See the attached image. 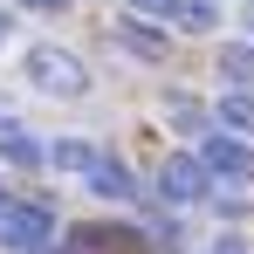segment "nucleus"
Segmentation results:
<instances>
[{
	"label": "nucleus",
	"instance_id": "dca6fc26",
	"mask_svg": "<svg viewBox=\"0 0 254 254\" xmlns=\"http://www.w3.org/2000/svg\"><path fill=\"white\" fill-rule=\"evenodd\" d=\"M213 254H248V248H241V241H220V248H213Z\"/></svg>",
	"mask_w": 254,
	"mask_h": 254
},
{
	"label": "nucleus",
	"instance_id": "f3484780",
	"mask_svg": "<svg viewBox=\"0 0 254 254\" xmlns=\"http://www.w3.org/2000/svg\"><path fill=\"white\" fill-rule=\"evenodd\" d=\"M28 7H69V0H28Z\"/></svg>",
	"mask_w": 254,
	"mask_h": 254
},
{
	"label": "nucleus",
	"instance_id": "a211bd4d",
	"mask_svg": "<svg viewBox=\"0 0 254 254\" xmlns=\"http://www.w3.org/2000/svg\"><path fill=\"white\" fill-rule=\"evenodd\" d=\"M0 124H7V110H0Z\"/></svg>",
	"mask_w": 254,
	"mask_h": 254
},
{
	"label": "nucleus",
	"instance_id": "423d86ee",
	"mask_svg": "<svg viewBox=\"0 0 254 254\" xmlns=\"http://www.w3.org/2000/svg\"><path fill=\"white\" fill-rule=\"evenodd\" d=\"M96 158H103V151H96V144H83V137H62L55 151H42V165H55V172H83V179H89V165H96Z\"/></svg>",
	"mask_w": 254,
	"mask_h": 254
},
{
	"label": "nucleus",
	"instance_id": "f8f14e48",
	"mask_svg": "<svg viewBox=\"0 0 254 254\" xmlns=\"http://www.w3.org/2000/svg\"><path fill=\"white\" fill-rule=\"evenodd\" d=\"M220 76H234V83H254V48H248V42L220 48Z\"/></svg>",
	"mask_w": 254,
	"mask_h": 254
},
{
	"label": "nucleus",
	"instance_id": "4468645a",
	"mask_svg": "<svg viewBox=\"0 0 254 254\" xmlns=\"http://www.w3.org/2000/svg\"><path fill=\"white\" fill-rule=\"evenodd\" d=\"M130 7H137V14H158V21H165V14L179 7V0H130Z\"/></svg>",
	"mask_w": 254,
	"mask_h": 254
},
{
	"label": "nucleus",
	"instance_id": "7ed1b4c3",
	"mask_svg": "<svg viewBox=\"0 0 254 254\" xmlns=\"http://www.w3.org/2000/svg\"><path fill=\"white\" fill-rule=\"evenodd\" d=\"M48 241H55V220H48V206H0V248L42 254Z\"/></svg>",
	"mask_w": 254,
	"mask_h": 254
},
{
	"label": "nucleus",
	"instance_id": "6e6552de",
	"mask_svg": "<svg viewBox=\"0 0 254 254\" xmlns=\"http://www.w3.org/2000/svg\"><path fill=\"white\" fill-rule=\"evenodd\" d=\"M0 158H7V165H42V144L21 124H0Z\"/></svg>",
	"mask_w": 254,
	"mask_h": 254
},
{
	"label": "nucleus",
	"instance_id": "ddd939ff",
	"mask_svg": "<svg viewBox=\"0 0 254 254\" xmlns=\"http://www.w3.org/2000/svg\"><path fill=\"white\" fill-rule=\"evenodd\" d=\"M124 42L137 48V55H165V42H158V35H144V28H130V21H124Z\"/></svg>",
	"mask_w": 254,
	"mask_h": 254
},
{
	"label": "nucleus",
	"instance_id": "20e7f679",
	"mask_svg": "<svg viewBox=\"0 0 254 254\" xmlns=\"http://www.w3.org/2000/svg\"><path fill=\"white\" fill-rule=\"evenodd\" d=\"M158 192H165L172 206H192V199L206 192V172H199V158H186V151H179V158H165V165H158Z\"/></svg>",
	"mask_w": 254,
	"mask_h": 254
},
{
	"label": "nucleus",
	"instance_id": "9b49d317",
	"mask_svg": "<svg viewBox=\"0 0 254 254\" xmlns=\"http://www.w3.org/2000/svg\"><path fill=\"white\" fill-rule=\"evenodd\" d=\"M165 117L179 130H206V103H192V96H165Z\"/></svg>",
	"mask_w": 254,
	"mask_h": 254
},
{
	"label": "nucleus",
	"instance_id": "0eeeda50",
	"mask_svg": "<svg viewBox=\"0 0 254 254\" xmlns=\"http://www.w3.org/2000/svg\"><path fill=\"white\" fill-rule=\"evenodd\" d=\"M89 186H96L103 199H130V192H137L130 172H124V158H96V165H89Z\"/></svg>",
	"mask_w": 254,
	"mask_h": 254
},
{
	"label": "nucleus",
	"instance_id": "9d476101",
	"mask_svg": "<svg viewBox=\"0 0 254 254\" xmlns=\"http://www.w3.org/2000/svg\"><path fill=\"white\" fill-rule=\"evenodd\" d=\"M172 21H179L186 35H206L213 21H220V7H213V0H179V7H172Z\"/></svg>",
	"mask_w": 254,
	"mask_h": 254
},
{
	"label": "nucleus",
	"instance_id": "f257e3e1",
	"mask_svg": "<svg viewBox=\"0 0 254 254\" xmlns=\"http://www.w3.org/2000/svg\"><path fill=\"white\" fill-rule=\"evenodd\" d=\"M28 76H35V89H48V96H83L89 76H83V62L69 55V48H28Z\"/></svg>",
	"mask_w": 254,
	"mask_h": 254
},
{
	"label": "nucleus",
	"instance_id": "f03ea898",
	"mask_svg": "<svg viewBox=\"0 0 254 254\" xmlns=\"http://www.w3.org/2000/svg\"><path fill=\"white\" fill-rule=\"evenodd\" d=\"M199 172H206V179H227V186H248V179H254V151L241 144V137H227V130H206Z\"/></svg>",
	"mask_w": 254,
	"mask_h": 254
},
{
	"label": "nucleus",
	"instance_id": "39448f33",
	"mask_svg": "<svg viewBox=\"0 0 254 254\" xmlns=\"http://www.w3.org/2000/svg\"><path fill=\"white\" fill-rule=\"evenodd\" d=\"M130 248H137L130 227H76V248L69 254H130Z\"/></svg>",
	"mask_w": 254,
	"mask_h": 254
},
{
	"label": "nucleus",
	"instance_id": "2eb2a0df",
	"mask_svg": "<svg viewBox=\"0 0 254 254\" xmlns=\"http://www.w3.org/2000/svg\"><path fill=\"white\" fill-rule=\"evenodd\" d=\"M7 35H14V14H7V7H0V42H7Z\"/></svg>",
	"mask_w": 254,
	"mask_h": 254
},
{
	"label": "nucleus",
	"instance_id": "1a4fd4ad",
	"mask_svg": "<svg viewBox=\"0 0 254 254\" xmlns=\"http://www.w3.org/2000/svg\"><path fill=\"white\" fill-rule=\"evenodd\" d=\"M220 130H227V137H241V144H248V130H254V96H248V89H241V96H227V103H220Z\"/></svg>",
	"mask_w": 254,
	"mask_h": 254
},
{
	"label": "nucleus",
	"instance_id": "6ab92c4d",
	"mask_svg": "<svg viewBox=\"0 0 254 254\" xmlns=\"http://www.w3.org/2000/svg\"><path fill=\"white\" fill-rule=\"evenodd\" d=\"M0 206H7V199H0Z\"/></svg>",
	"mask_w": 254,
	"mask_h": 254
}]
</instances>
